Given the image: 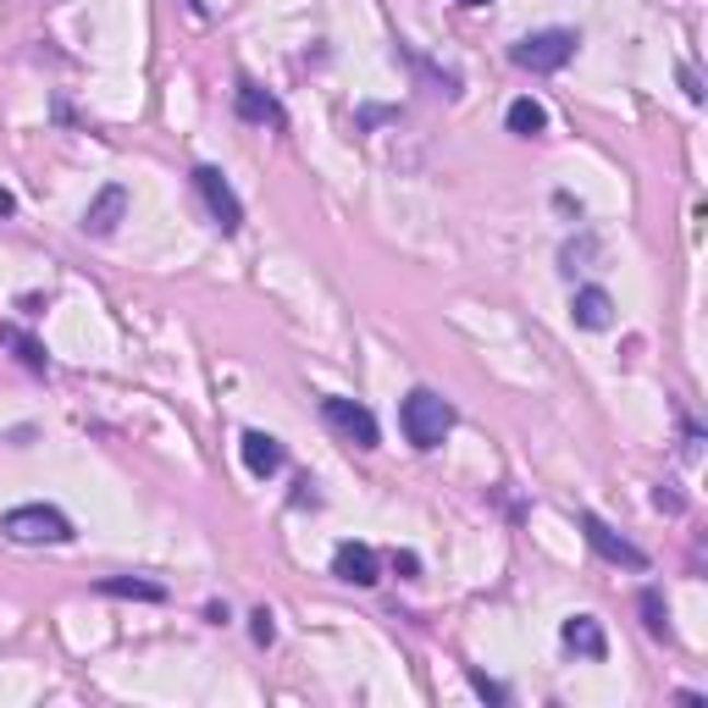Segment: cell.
Returning <instances> with one entry per match:
<instances>
[{"instance_id":"obj_5","label":"cell","mask_w":708,"mask_h":708,"mask_svg":"<svg viewBox=\"0 0 708 708\" xmlns=\"http://www.w3.org/2000/svg\"><path fill=\"white\" fill-rule=\"evenodd\" d=\"M194 189H200V200H205V211H211V222H216L222 233H238V227H244V205H238L233 184H227L216 166H194Z\"/></svg>"},{"instance_id":"obj_19","label":"cell","mask_w":708,"mask_h":708,"mask_svg":"<svg viewBox=\"0 0 708 708\" xmlns=\"http://www.w3.org/2000/svg\"><path fill=\"white\" fill-rule=\"evenodd\" d=\"M653 504H659V509H670V515H681V493H675L670 482H664V487L653 493Z\"/></svg>"},{"instance_id":"obj_18","label":"cell","mask_w":708,"mask_h":708,"mask_svg":"<svg viewBox=\"0 0 708 708\" xmlns=\"http://www.w3.org/2000/svg\"><path fill=\"white\" fill-rule=\"evenodd\" d=\"M471 686H476L487 703H504V686H498V681H487V675H476V670H471Z\"/></svg>"},{"instance_id":"obj_9","label":"cell","mask_w":708,"mask_h":708,"mask_svg":"<svg viewBox=\"0 0 708 708\" xmlns=\"http://www.w3.org/2000/svg\"><path fill=\"white\" fill-rule=\"evenodd\" d=\"M233 111H238L244 122H255V128H283V122H288L283 106H278V95H266V88L249 83V78H238V88H233Z\"/></svg>"},{"instance_id":"obj_21","label":"cell","mask_w":708,"mask_h":708,"mask_svg":"<svg viewBox=\"0 0 708 708\" xmlns=\"http://www.w3.org/2000/svg\"><path fill=\"white\" fill-rule=\"evenodd\" d=\"M12 211H17V200H12V194H7V189H0V222H7V216H12Z\"/></svg>"},{"instance_id":"obj_4","label":"cell","mask_w":708,"mask_h":708,"mask_svg":"<svg viewBox=\"0 0 708 708\" xmlns=\"http://www.w3.org/2000/svg\"><path fill=\"white\" fill-rule=\"evenodd\" d=\"M321 415H327V426L338 432V437H349L354 449H377V415L361 404V399H343V393H327L321 399Z\"/></svg>"},{"instance_id":"obj_11","label":"cell","mask_w":708,"mask_h":708,"mask_svg":"<svg viewBox=\"0 0 708 708\" xmlns=\"http://www.w3.org/2000/svg\"><path fill=\"white\" fill-rule=\"evenodd\" d=\"M559 637H565V648L581 653V659H603V653H609V637H603V626H598L592 614H570Z\"/></svg>"},{"instance_id":"obj_17","label":"cell","mask_w":708,"mask_h":708,"mask_svg":"<svg viewBox=\"0 0 708 708\" xmlns=\"http://www.w3.org/2000/svg\"><path fill=\"white\" fill-rule=\"evenodd\" d=\"M249 637H255V648H272V642H278V620H272V609H255V614H249Z\"/></svg>"},{"instance_id":"obj_14","label":"cell","mask_w":708,"mask_h":708,"mask_svg":"<svg viewBox=\"0 0 708 708\" xmlns=\"http://www.w3.org/2000/svg\"><path fill=\"white\" fill-rule=\"evenodd\" d=\"M101 592H106V598H139V603H161V598H166V587H161V581H144V576H106Z\"/></svg>"},{"instance_id":"obj_6","label":"cell","mask_w":708,"mask_h":708,"mask_svg":"<svg viewBox=\"0 0 708 708\" xmlns=\"http://www.w3.org/2000/svg\"><path fill=\"white\" fill-rule=\"evenodd\" d=\"M581 538H587V548L598 554V559H609V565H626V570H648V554L637 548V543H626L614 526H603L598 515H581Z\"/></svg>"},{"instance_id":"obj_7","label":"cell","mask_w":708,"mask_h":708,"mask_svg":"<svg viewBox=\"0 0 708 708\" xmlns=\"http://www.w3.org/2000/svg\"><path fill=\"white\" fill-rule=\"evenodd\" d=\"M332 576L349 581V587H377V581H382V559H377V548H366V543H338Z\"/></svg>"},{"instance_id":"obj_13","label":"cell","mask_w":708,"mask_h":708,"mask_svg":"<svg viewBox=\"0 0 708 708\" xmlns=\"http://www.w3.org/2000/svg\"><path fill=\"white\" fill-rule=\"evenodd\" d=\"M504 122H509V133H520V139H538V133H548V111H543V101H531V95L509 101Z\"/></svg>"},{"instance_id":"obj_12","label":"cell","mask_w":708,"mask_h":708,"mask_svg":"<svg viewBox=\"0 0 708 708\" xmlns=\"http://www.w3.org/2000/svg\"><path fill=\"white\" fill-rule=\"evenodd\" d=\"M570 316H576V327H587V332H603V327L614 321V299H609L603 288H576V299H570Z\"/></svg>"},{"instance_id":"obj_20","label":"cell","mask_w":708,"mask_h":708,"mask_svg":"<svg viewBox=\"0 0 708 708\" xmlns=\"http://www.w3.org/2000/svg\"><path fill=\"white\" fill-rule=\"evenodd\" d=\"M393 570H399V576H421V559H415L410 548H399V554H393Z\"/></svg>"},{"instance_id":"obj_8","label":"cell","mask_w":708,"mask_h":708,"mask_svg":"<svg viewBox=\"0 0 708 708\" xmlns=\"http://www.w3.org/2000/svg\"><path fill=\"white\" fill-rule=\"evenodd\" d=\"M122 216H128V189H122V184H106L95 200H88V211H83V233H88V238H111V233L122 227Z\"/></svg>"},{"instance_id":"obj_1","label":"cell","mask_w":708,"mask_h":708,"mask_svg":"<svg viewBox=\"0 0 708 708\" xmlns=\"http://www.w3.org/2000/svg\"><path fill=\"white\" fill-rule=\"evenodd\" d=\"M0 538L23 543V548H45V543H72V520L50 504H17L0 515Z\"/></svg>"},{"instance_id":"obj_2","label":"cell","mask_w":708,"mask_h":708,"mask_svg":"<svg viewBox=\"0 0 708 708\" xmlns=\"http://www.w3.org/2000/svg\"><path fill=\"white\" fill-rule=\"evenodd\" d=\"M399 426H404V437L415 442V449H437V442L455 432V404L437 399L432 388H415L399 404Z\"/></svg>"},{"instance_id":"obj_22","label":"cell","mask_w":708,"mask_h":708,"mask_svg":"<svg viewBox=\"0 0 708 708\" xmlns=\"http://www.w3.org/2000/svg\"><path fill=\"white\" fill-rule=\"evenodd\" d=\"M455 7H493V0H455Z\"/></svg>"},{"instance_id":"obj_3","label":"cell","mask_w":708,"mask_h":708,"mask_svg":"<svg viewBox=\"0 0 708 708\" xmlns=\"http://www.w3.org/2000/svg\"><path fill=\"white\" fill-rule=\"evenodd\" d=\"M576 34L570 28H543V34H526L515 50H509V61L515 67H526V72H559L570 56H576Z\"/></svg>"},{"instance_id":"obj_15","label":"cell","mask_w":708,"mask_h":708,"mask_svg":"<svg viewBox=\"0 0 708 708\" xmlns=\"http://www.w3.org/2000/svg\"><path fill=\"white\" fill-rule=\"evenodd\" d=\"M0 343H7V349H17V361H23L28 371H39V377L50 371V361H45V349H39V343H34V338H28L23 327H12V321H0Z\"/></svg>"},{"instance_id":"obj_10","label":"cell","mask_w":708,"mask_h":708,"mask_svg":"<svg viewBox=\"0 0 708 708\" xmlns=\"http://www.w3.org/2000/svg\"><path fill=\"white\" fill-rule=\"evenodd\" d=\"M238 455H244V471L260 476V482L283 471V442H278L272 432H255V426H249V432L238 437Z\"/></svg>"},{"instance_id":"obj_16","label":"cell","mask_w":708,"mask_h":708,"mask_svg":"<svg viewBox=\"0 0 708 708\" xmlns=\"http://www.w3.org/2000/svg\"><path fill=\"white\" fill-rule=\"evenodd\" d=\"M642 626H648V637L670 642V609H664V598H659L653 587L642 592Z\"/></svg>"}]
</instances>
